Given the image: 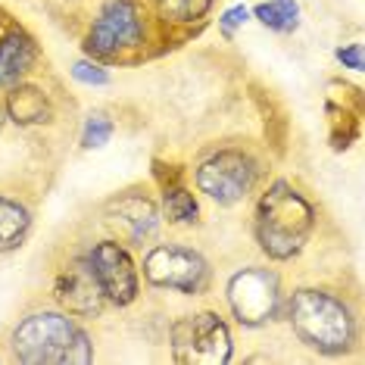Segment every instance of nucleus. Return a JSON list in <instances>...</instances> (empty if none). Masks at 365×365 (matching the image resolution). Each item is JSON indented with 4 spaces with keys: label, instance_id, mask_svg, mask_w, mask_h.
Returning <instances> with one entry per match:
<instances>
[{
    "label": "nucleus",
    "instance_id": "obj_2",
    "mask_svg": "<svg viewBox=\"0 0 365 365\" xmlns=\"http://www.w3.org/2000/svg\"><path fill=\"white\" fill-rule=\"evenodd\" d=\"M287 319L297 340L322 356H340L356 340V319L340 297L328 290L300 287L287 303Z\"/></svg>",
    "mask_w": 365,
    "mask_h": 365
},
{
    "label": "nucleus",
    "instance_id": "obj_19",
    "mask_svg": "<svg viewBox=\"0 0 365 365\" xmlns=\"http://www.w3.org/2000/svg\"><path fill=\"white\" fill-rule=\"evenodd\" d=\"M113 119L106 113H91L88 119H85V128H81V147L85 150H97V147H103V144H110V138H113Z\"/></svg>",
    "mask_w": 365,
    "mask_h": 365
},
{
    "label": "nucleus",
    "instance_id": "obj_3",
    "mask_svg": "<svg viewBox=\"0 0 365 365\" xmlns=\"http://www.w3.org/2000/svg\"><path fill=\"white\" fill-rule=\"evenodd\" d=\"M13 356L26 365H88L91 340L69 315L35 312L13 331Z\"/></svg>",
    "mask_w": 365,
    "mask_h": 365
},
{
    "label": "nucleus",
    "instance_id": "obj_12",
    "mask_svg": "<svg viewBox=\"0 0 365 365\" xmlns=\"http://www.w3.org/2000/svg\"><path fill=\"white\" fill-rule=\"evenodd\" d=\"M38 63V41L26 29L10 26L0 35V88H13L31 72Z\"/></svg>",
    "mask_w": 365,
    "mask_h": 365
},
{
    "label": "nucleus",
    "instance_id": "obj_13",
    "mask_svg": "<svg viewBox=\"0 0 365 365\" xmlns=\"http://www.w3.org/2000/svg\"><path fill=\"white\" fill-rule=\"evenodd\" d=\"M4 110H6V119H13L16 125L29 128V125H41V122H51V101L47 94L41 91L38 85H13L10 94L4 101Z\"/></svg>",
    "mask_w": 365,
    "mask_h": 365
},
{
    "label": "nucleus",
    "instance_id": "obj_5",
    "mask_svg": "<svg viewBox=\"0 0 365 365\" xmlns=\"http://www.w3.org/2000/svg\"><path fill=\"white\" fill-rule=\"evenodd\" d=\"M144 38L147 19L140 0H106L85 38V51L91 60H115L122 51L140 47Z\"/></svg>",
    "mask_w": 365,
    "mask_h": 365
},
{
    "label": "nucleus",
    "instance_id": "obj_16",
    "mask_svg": "<svg viewBox=\"0 0 365 365\" xmlns=\"http://www.w3.org/2000/svg\"><path fill=\"white\" fill-rule=\"evenodd\" d=\"M163 212L172 225H190L200 215L197 197L181 185H163Z\"/></svg>",
    "mask_w": 365,
    "mask_h": 365
},
{
    "label": "nucleus",
    "instance_id": "obj_22",
    "mask_svg": "<svg viewBox=\"0 0 365 365\" xmlns=\"http://www.w3.org/2000/svg\"><path fill=\"white\" fill-rule=\"evenodd\" d=\"M337 63L344 69H353V72H362V44H346L337 51Z\"/></svg>",
    "mask_w": 365,
    "mask_h": 365
},
{
    "label": "nucleus",
    "instance_id": "obj_7",
    "mask_svg": "<svg viewBox=\"0 0 365 365\" xmlns=\"http://www.w3.org/2000/svg\"><path fill=\"white\" fill-rule=\"evenodd\" d=\"M228 306L240 325H265L281 309V278L272 269H256V265L237 272L228 281Z\"/></svg>",
    "mask_w": 365,
    "mask_h": 365
},
{
    "label": "nucleus",
    "instance_id": "obj_20",
    "mask_svg": "<svg viewBox=\"0 0 365 365\" xmlns=\"http://www.w3.org/2000/svg\"><path fill=\"white\" fill-rule=\"evenodd\" d=\"M72 78L81 81V85H91V88L110 85V72H106V66H101L97 60H78V63H72Z\"/></svg>",
    "mask_w": 365,
    "mask_h": 365
},
{
    "label": "nucleus",
    "instance_id": "obj_8",
    "mask_svg": "<svg viewBox=\"0 0 365 365\" xmlns=\"http://www.w3.org/2000/svg\"><path fill=\"white\" fill-rule=\"evenodd\" d=\"M144 278L153 287H169L178 294L197 297L210 284V265L197 250L178 244H160L144 256Z\"/></svg>",
    "mask_w": 365,
    "mask_h": 365
},
{
    "label": "nucleus",
    "instance_id": "obj_6",
    "mask_svg": "<svg viewBox=\"0 0 365 365\" xmlns=\"http://www.w3.org/2000/svg\"><path fill=\"white\" fill-rule=\"evenodd\" d=\"M259 165L244 150H219L197 165V187L219 206H235L253 190Z\"/></svg>",
    "mask_w": 365,
    "mask_h": 365
},
{
    "label": "nucleus",
    "instance_id": "obj_11",
    "mask_svg": "<svg viewBox=\"0 0 365 365\" xmlns=\"http://www.w3.org/2000/svg\"><path fill=\"white\" fill-rule=\"evenodd\" d=\"M106 219L110 225L119 231L128 244H138L144 247L147 237L156 235L160 228V210L150 197L144 194H119L106 203Z\"/></svg>",
    "mask_w": 365,
    "mask_h": 365
},
{
    "label": "nucleus",
    "instance_id": "obj_21",
    "mask_svg": "<svg viewBox=\"0 0 365 365\" xmlns=\"http://www.w3.org/2000/svg\"><path fill=\"white\" fill-rule=\"evenodd\" d=\"M247 19H250V10H247L244 4H237V6H231V10H225V13L219 16V29H222V35L231 41V38H235V29H240Z\"/></svg>",
    "mask_w": 365,
    "mask_h": 365
},
{
    "label": "nucleus",
    "instance_id": "obj_15",
    "mask_svg": "<svg viewBox=\"0 0 365 365\" xmlns=\"http://www.w3.org/2000/svg\"><path fill=\"white\" fill-rule=\"evenodd\" d=\"M253 16L265 29L290 35V31L300 26V4L297 0H265V4L253 6Z\"/></svg>",
    "mask_w": 365,
    "mask_h": 365
},
{
    "label": "nucleus",
    "instance_id": "obj_1",
    "mask_svg": "<svg viewBox=\"0 0 365 365\" xmlns=\"http://www.w3.org/2000/svg\"><path fill=\"white\" fill-rule=\"evenodd\" d=\"M315 225L312 203L287 181H275L256 203V240L272 259H294Z\"/></svg>",
    "mask_w": 365,
    "mask_h": 365
},
{
    "label": "nucleus",
    "instance_id": "obj_10",
    "mask_svg": "<svg viewBox=\"0 0 365 365\" xmlns=\"http://www.w3.org/2000/svg\"><path fill=\"white\" fill-rule=\"evenodd\" d=\"M53 297L69 315H85V319L101 315L106 300L101 281H97L94 269H91V259H72L66 265L53 281Z\"/></svg>",
    "mask_w": 365,
    "mask_h": 365
},
{
    "label": "nucleus",
    "instance_id": "obj_9",
    "mask_svg": "<svg viewBox=\"0 0 365 365\" xmlns=\"http://www.w3.org/2000/svg\"><path fill=\"white\" fill-rule=\"evenodd\" d=\"M88 259L106 300L115 306H128L138 300V269L125 247L115 244V240H101Z\"/></svg>",
    "mask_w": 365,
    "mask_h": 365
},
{
    "label": "nucleus",
    "instance_id": "obj_17",
    "mask_svg": "<svg viewBox=\"0 0 365 365\" xmlns=\"http://www.w3.org/2000/svg\"><path fill=\"white\" fill-rule=\"evenodd\" d=\"M165 22H197L210 13L212 0H153Z\"/></svg>",
    "mask_w": 365,
    "mask_h": 365
},
{
    "label": "nucleus",
    "instance_id": "obj_23",
    "mask_svg": "<svg viewBox=\"0 0 365 365\" xmlns=\"http://www.w3.org/2000/svg\"><path fill=\"white\" fill-rule=\"evenodd\" d=\"M4 119H6V110H4V101H0V128H4Z\"/></svg>",
    "mask_w": 365,
    "mask_h": 365
},
{
    "label": "nucleus",
    "instance_id": "obj_14",
    "mask_svg": "<svg viewBox=\"0 0 365 365\" xmlns=\"http://www.w3.org/2000/svg\"><path fill=\"white\" fill-rule=\"evenodd\" d=\"M31 228V212L19 200L0 194V253L16 250Z\"/></svg>",
    "mask_w": 365,
    "mask_h": 365
},
{
    "label": "nucleus",
    "instance_id": "obj_18",
    "mask_svg": "<svg viewBox=\"0 0 365 365\" xmlns=\"http://www.w3.org/2000/svg\"><path fill=\"white\" fill-rule=\"evenodd\" d=\"M328 113L334 115V119H331V147H334V150H346L350 140H356V135H359V122L346 110H337L334 103H328Z\"/></svg>",
    "mask_w": 365,
    "mask_h": 365
},
{
    "label": "nucleus",
    "instance_id": "obj_4",
    "mask_svg": "<svg viewBox=\"0 0 365 365\" xmlns=\"http://www.w3.org/2000/svg\"><path fill=\"white\" fill-rule=\"evenodd\" d=\"M231 353V331L215 312L181 315L172 325V359L181 365H225Z\"/></svg>",
    "mask_w": 365,
    "mask_h": 365
}]
</instances>
